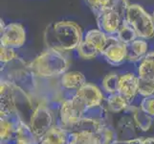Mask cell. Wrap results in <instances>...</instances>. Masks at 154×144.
Here are the masks:
<instances>
[{
	"instance_id": "6da1fadb",
	"label": "cell",
	"mask_w": 154,
	"mask_h": 144,
	"mask_svg": "<svg viewBox=\"0 0 154 144\" xmlns=\"http://www.w3.org/2000/svg\"><path fill=\"white\" fill-rule=\"evenodd\" d=\"M44 40L48 48L63 52L77 49L83 37L81 26L78 23L62 20L47 27Z\"/></svg>"
},
{
	"instance_id": "7a4b0ae2",
	"label": "cell",
	"mask_w": 154,
	"mask_h": 144,
	"mask_svg": "<svg viewBox=\"0 0 154 144\" xmlns=\"http://www.w3.org/2000/svg\"><path fill=\"white\" fill-rule=\"evenodd\" d=\"M28 67L35 76L53 78L66 73L69 62L60 51L48 48L29 62Z\"/></svg>"
},
{
	"instance_id": "3957f363",
	"label": "cell",
	"mask_w": 154,
	"mask_h": 144,
	"mask_svg": "<svg viewBox=\"0 0 154 144\" xmlns=\"http://www.w3.org/2000/svg\"><path fill=\"white\" fill-rule=\"evenodd\" d=\"M125 19L135 30L139 39L146 40L154 37V20L152 15L139 4L129 5Z\"/></svg>"
},
{
	"instance_id": "277c9868",
	"label": "cell",
	"mask_w": 154,
	"mask_h": 144,
	"mask_svg": "<svg viewBox=\"0 0 154 144\" xmlns=\"http://www.w3.org/2000/svg\"><path fill=\"white\" fill-rule=\"evenodd\" d=\"M86 110V107L74 94L71 98H68L61 103L60 109V124L58 125L69 133L71 128L82 118Z\"/></svg>"
},
{
	"instance_id": "5b68a950",
	"label": "cell",
	"mask_w": 154,
	"mask_h": 144,
	"mask_svg": "<svg viewBox=\"0 0 154 144\" xmlns=\"http://www.w3.org/2000/svg\"><path fill=\"white\" fill-rule=\"evenodd\" d=\"M29 126L40 139L53 126V115L49 107L43 102L36 106L31 114Z\"/></svg>"
},
{
	"instance_id": "8992f818",
	"label": "cell",
	"mask_w": 154,
	"mask_h": 144,
	"mask_svg": "<svg viewBox=\"0 0 154 144\" xmlns=\"http://www.w3.org/2000/svg\"><path fill=\"white\" fill-rule=\"evenodd\" d=\"M124 18L113 8H108L96 15L98 29L108 36H116L124 21Z\"/></svg>"
},
{
	"instance_id": "52a82bcc",
	"label": "cell",
	"mask_w": 154,
	"mask_h": 144,
	"mask_svg": "<svg viewBox=\"0 0 154 144\" xmlns=\"http://www.w3.org/2000/svg\"><path fill=\"white\" fill-rule=\"evenodd\" d=\"M26 40V32L20 23H10L1 32V45L17 49L22 47Z\"/></svg>"
},
{
	"instance_id": "ba28073f",
	"label": "cell",
	"mask_w": 154,
	"mask_h": 144,
	"mask_svg": "<svg viewBox=\"0 0 154 144\" xmlns=\"http://www.w3.org/2000/svg\"><path fill=\"white\" fill-rule=\"evenodd\" d=\"M105 60L112 66H119L126 61V44L116 36H109L107 45L102 52Z\"/></svg>"
},
{
	"instance_id": "9c48e42d",
	"label": "cell",
	"mask_w": 154,
	"mask_h": 144,
	"mask_svg": "<svg viewBox=\"0 0 154 144\" xmlns=\"http://www.w3.org/2000/svg\"><path fill=\"white\" fill-rule=\"evenodd\" d=\"M75 96L86 107L87 110L102 106L103 101V94L100 89L97 86L89 83H86L82 88L77 89Z\"/></svg>"
},
{
	"instance_id": "30bf717a",
	"label": "cell",
	"mask_w": 154,
	"mask_h": 144,
	"mask_svg": "<svg viewBox=\"0 0 154 144\" xmlns=\"http://www.w3.org/2000/svg\"><path fill=\"white\" fill-rule=\"evenodd\" d=\"M0 121L1 143L6 144L12 139H14L15 133L23 120L21 119L19 114H0Z\"/></svg>"
},
{
	"instance_id": "8fae6325",
	"label": "cell",
	"mask_w": 154,
	"mask_h": 144,
	"mask_svg": "<svg viewBox=\"0 0 154 144\" xmlns=\"http://www.w3.org/2000/svg\"><path fill=\"white\" fill-rule=\"evenodd\" d=\"M118 93L130 102L138 93V76L133 73H126L120 76Z\"/></svg>"
},
{
	"instance_id": "7c38bea8",
	"label": "cell",
	"mask_w": 154,
	"mask_h": 144,
	"mask_svg": "<svg viewBox=\"0 0 154 144\" xmlns=\"http://www.w3.org/2000/svg\"><path fill=\"white\" fill-rule=\"evenodd\" d=\"M106 127L103 120L94 119L90 117L83 116L82 118L79 119L77 123L74 125L69 133H75V132H85L90 133V134L99 135L103 132V130Z\"/></svg>"
},
{
	"instance_id": "4fadbf2b",
	"label": "cell",
	"mask_w": 154,
	"mask_h": 144,
	"mask_svg": "<svg viewBox=\"0 0 154 144\" xmlns=\"http://www.w3.org/2000/svg\"><path fill=\"white\" fill-rule=\"evenodd\" d=\"M148 45L145 40L137 39L126 44V61L130 62H141L147 54Z\"/></svg>"
},
{
	"instance_id": "5bb4252c",
	"label": "cell",
	"mask_w": 154,
	"mask_h": 144,
	"mask_svg": "<svg viewBox=\"0 0 154 144\" xmlns=\"http://www.w3.org/2000/svg\"><path fill=\"white\" fill-rule=\"evenodd\" d=\"M68 135L69 133L58 124L53 125L39 139L38 144H67Z\"/></svg>"
},
{
	"instance_id": "9a60e30c",
	"label": "cell",
	"mask_w": 154,
	"mask_h": 144,
	"mask_svg": "<svg viewBox=\"0 0 154 144\" xmlns=\"http://www.w3.org/2000/svg\"><path fill=\"white\" fill-rule=\"evenodd\" d=\"M108 38L109 36L103 33L100 29H92L89 30L85 36L83 37V40L86 41L90 45H92L94 48H96L99 53L102 54L105 46L107 45Z\"/></svg>"
},
{
	"instance_id": "2e32d148",
	"label": "cell",
	"mask_w": 154,
	"mask_h": 144,
	"mask_svg": "<svg viewBox=\"0 0 154 144\" xmlns=\"http://www.w3.org/2000/svg\"><path fill=\"white\" fill-rule=\"evenodd\" d=\"M60 84L66 89L77 90L86 84V80L82 72L71 71L66 72L61 76Z\"/></svg>"
},
{
	"instance_id": "e0dca14e",
	"label": "cell",
	"mask_w": 154,
	"mask_h": 144,
	"mask_svg": "<svg viewBox=\"0 0 154 144\" xmlns=\"http://www.w3.org/2000/svg\"><path fill=\"white\" fill-rule=\"evenodd\" d=\"M14 144H38L39 139L31 127L28 126L24 121L20 124L14 136Z\"/></svg>"
},
{
	"instance_id": "ac0fdd59",
	"label": "cell",
	"mask_w": 154,
	"mask_h": 144,
	"mask_svg": "<svg viewBox=\"0 0 154 144\" xmlns=\"http://www.w3.org/2000/svg\"><path fill=\"white\" fill-rule=\"evenodd\" d=\"M138 77L154 81V51L148 52L140 62L138 67Z\"/></svg>"
},
{
	"instance_id": "d6986e66",
	"label": "cell",
	"mask_w": 154,
	"mask_h": 144,
	"mask_svg": "<svg viewBox=\"0 0 154 144\" xmlns=\"http://www.w3.org/2000/svg\"><path fill=\"white\" fill-rule=\"evenodd\" d=\"M67 144H100L99 135L85 132L69 133Z\"/></svg>"
},
{
	"instance_id": "ffe728a7",
	"label": "cell",
	"mask_w": 154,
	"mask_h": 144,
	"mask_svg": "<svg viewBox=\"0 0 154 144\" xmlns=\"http://www.w3.org/2000/svg\"><path fill=\"white\" fill-rule=\"evenodd\" d=\"M132 114H133L134 122L141 131L146 132L150 129L152 124V116L146 114L141 109V107H139V108H133Z\"/></svg>"
},
{
	"instance_id": "44dd1931",
	"label": "cell",
	"mask_w": 154,
	"mask_h": 144,
	"mask_svg": "<svg viewBox=\"0 0 154 144\" xmlns=\"http://www.w3.org/2000/svg\"><path fill=\"white\" fill-rule=\"evenodd\" d=\"M117 38L119 39L120 41L124 42L125 44H128L130 42L134 41L135 40L139 39L136 34L135 30L130 26V24L127 22L125 19L122 22L121 27L118 31V33L116 35Z\"/></svg>"
},
{
	"instance_id": "7402d4cb",
	"label": "cell",
	"mask_w": 154,
	"mask_h": 144,
	"mask_svg": "<svg viewBox=\"0 0 154 144\" xmlns=\"http://www.w3.org/2000/svg\"><path fill=\"white\" fill-rule=\"evenodd\" d=\"M128 101H127L123 95L120 93L111 94L107 99V109L111 113H120L125 110L128 107Z\"/></svg>"
},
{
	"instance_id": "603a6c76",
	"label": "cell",
	"mask_w": 154,
	"mask_h": 144,
	"mask_svg": "<svg viewBox=\"0 0 154 144\" xmlns=\"http://www.w3.org/2000/svg\"><path fill=\"white\" fill-rule=\"evenodd\" d=\"M120 76L117 73H110L106 75L103 80V88L106 92L111 94H115L118 92Z\"/></svg>"
},
{
	"instance_id": "cb8c5ba5",
	"label": "cell",
	"mask_w": 154,
	"mask_h": 144,
	"mask_svg": "<svg viewBox=\"0 0 154 144\" xmlns=\"http://www.w3.org/2000/svg\"><path fill=\"white\" fill-rule=\"evenodd\" d=\"M77 51L79 56L83 60H92V59L96 58L99 54V51L96 48H94L92 45H90L83 40L81 42V44L78 46Z\"/></svg>"
},
{
	"instance_id": "d4e9b609",
	"label": "cell",
	"mask_w": 154,
	"mask_h": 144,
	"mask_svg": "<svg viewBox=\"0 0 154 144\" xmlns=\"http://www.w3.org/2000/svg\"><path fill=\"white\" fill-rule=\"evenodd\" d=\"M89 8L95 15H98L112 5L113 0H85Z\"/></svg>"
},
{
	"instance_id": "484cf974",
	"label": "cell",
	"mask_w": 154,
	"mask_h": 144,
	"mask_svg": "<svg viewBox=\"0 0 154 144\" xmlns=\"http://www.w3.org/2000/svg\"><path fill=\"white\" fill-rule=\"evenodd\" d=\"M138 93L144 97L154 95V81L138 77Z\"/></svg>"
},
{
	"instance_id": "4316f807",
	"label": "cell",
	"mask_w": 154,
	"mask_h": 144,
	"mask_svg": "<svg viewBox=\"0 0 154 144\" xmlns=\"http://www.w3.org/2000/svg\"><path fill=\"white\" fill-rule=\"evenodd\" d=\"M15 59H17V55L14 48L1 45V47H0V61H1V63L8 65V63L14 62Z\"/></svg>"
},
{
	"instance_id": "83f0119b",
	"label": "cell",
	"mask_w": 154,
	"mask_h": 144,
	"mask_svg": "<svg viewBox=\"0 0 154 144\" xmlns=\"http://www.w3.org/2000/svg\"><path fill=\"white\" fill-rule=\"evenodd\" d=\"M99 136L100 144H115L117 140L115 132L107 126L104 128L100 134H99Z\"/></svg>"
},
{
	"instance_id": "f1b7e54d",
	"label": "cell",
	"mask_w": 154,
	"mask_h": 144,
	"mask_svg": "<svg viewBox=\"0 0 154 144\" xmlns=\"http://www.w3.org/2000/svg\"><path fill=\"white\" fill-rule=\"evenodd\" d=\"M140 107L146 114L154 117V95L145 97L142 100Z\"/></svg>"
},
{
	"instance_id": "f546056e",
	"label": "cell",
	"mask_w": 154,
	"mask_h": 144,
	"mask_svg": "<svg viewBox=\"0 0 154 144\" xmlns=\"http://www.w3.org/2000/svg\"><path fill=\"white\" fill-rule=\"evenodd\" d=\"M142 144H154V138L153 137H147L143 139V143Z\"/></svg>"
},
{
	"instance_id": "4dcf8cb0",
	"label": "cell",
	"mask_w": 154,
	"mask_h": 144,
	"mask_svg": "<svg viewBox=\"0 0 154 144\" xmlns=\"http://www.w3.org/2000/svg\"><path fill=\"white\" fill-rule=\"evenodd\" d=\"M152 18H153V20H154V11H153V13H152Z\"/></svg>"
}]
</instances>
